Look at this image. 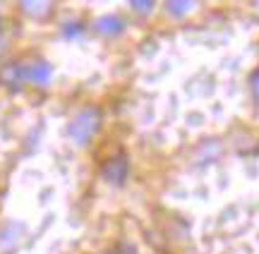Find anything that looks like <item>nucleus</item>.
Returning <instances> with one entry per match:
<instances>
[{
  "mask_svg": "<svg viewBox=\"0 0 259 254\" xmlns=\"http://www.w3.org/2000/svg\"><path fill=\"white\" fill-rule=\"evenodd\" d=\"M168 12L170 15H176V17H180V15H187L190 10H192V0H168Z\"/></svg>",
  "mask_w": 259,
  "mask_h": 254,
  "instance_id": "4",
  "label": "nucleus"
},
{
  "mask_svg": "<svg viewBox=\"0 0 259 254\" xmlns=\"http://www.w3.org/2000/svg\"><path fill=\"white\" fill-rule=\"evenodd\" d=\"M132 8L137 10V12H144V15H147L149 10L154 8V0H132Z\"/></svg>",
  "mask_w": 259,
  "mask_h": 254,
  "instance_id": "7",
  "label": "nucleus"
},
{
  "mask_svg": "<svg viewBox=\"0 0 259 254\" xmlns=\"http://www.w3.org/2000/svg\"><path fill=\"white\" fill-rule=\"evenodd\" d=\"M96 127H99V115H96V111H84V113L77 115L74 123L70 125V134H72L79 144H84V141L94 134Z\"/></svg>",
  "mask_w": 259,
  "mask_h": 254,
  "instance_id": "1",
  "label": "nucleus"
},
{
  "mask_svg": "<svg viewBox=\"0 0 259 254\" xmlns=\"http://www.w3.org/2000/svg\"><path fill=\"white\" fill-rule=\"evenodd\" d=\"M96 29H99L101 34H106V36L120 34V31H122V19L120 17H113V15H108V17H101L99 22H96Z\"/></svg>",
  "mask_w": 259,
  "mask_h": 254,
  "instance_id": "3",
  "label": "nucleus"
},
{
  "mask_svg": "<svg viewBox=\"0 0 259 254\" xmlns=\"http://www.w3.org/2000/svg\"><path fill=\"white\" fill-rule=\"evenodd\" d=\"M106 175L113 180V182H118V180H122V175H125V161L118 159V161H113L111 166L106 168Z\"/></svg>",
  "mask_w": 259,
  "mask_h": 254,
  "instance_id": "6",
  "label": "nucleus"
},
{
  "mask_svg": "<svg viewBox=\"0 0 259 254\" xmlns=\"http://www.w3.org/2000/svg\"><path fill=\"white\" fill-rule=\"evenodd\" d=\"M19 3L31 17H46L51 10V0H19Z\"/></svg>",
  "mask_w": 259,
  "mask_h": 254,
  "instance_id": "2",
  "label": "nucleus"
},
{
  "mask_svg": "<svg viewBox=\"0 0 259 254\" xmlns=\"http://www.w3.org/2000/svg\"><path fill=\"white\" fill-rule=\"evenodd\" d=\"M29 77L36 82V84H46L48 79H51V67L48 65H36V67H31V72H29Z\"/></svg>",
  "mask_w": 259,
  "mask_h": 254,
  "instance_id": "5",
  "label": "nucleus"
}]
</instances>
